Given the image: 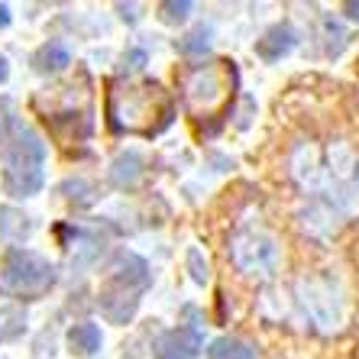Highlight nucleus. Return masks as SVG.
Segmentation results:
<instances>
[{
    "label": "nucleus",
    "instance_id": "obj_1",
    "mask_svg": "<svg viewBox=\"0 0 359 359\" xmlns=\"http://www.w3.org/2000/svg\"><path fill=\"white\" fill-rule=\"evenodd\" d=\"M107 114L114 130L126 133H159L172 120V104L156 81L114 84L107 97Z\"/></svg>",
    "mask_w": 359,
    "mask_h": 359
},
{
    "label": "nucleus",
    "instance_id": "obj_2",
    "mask_svg": "<svg viewBox=\"0 0 359 359\" xmlns=\"http://www.w3.org/2000/svg\"><path fill=\"white\" fill-rule=\"evenodd\" d=\"M149 285V269L140 256L133 252H120L117 266L110 269L107 285L100 288V311L107 314L114 324H126L133 318L136 304H140V292Z\"/></svg>",
    "mask_w": 359,
    "mask_h": 359
},
{
    "label": "nucleus",
    "instance_id": "obj_3",
    "mask_svg": "<svg viewBox=\"0 0 359 359\" xmlns=\"http://www.w3.org/2000/svg\"><path fill=\"white\" fill-rule=\"evenodd\" d=\"M46 142L33 130H20L17 140L4 149V188L13 198H29L42 188Z\"/></svg>",
    "mask_w": 359,
    "mask_h": 359
},
{
    "label": "nucleus",
    "instance_id": "obj_4",
    "mask_svg": "<svg viewBox=\"0 0 359 359\" xmlns=\"http://www.w3.org/2000/svg\"><path fill=\"white\" fill-rule=\"evenodd\" d=\"M230 88H233V68L226 62H210L198 65L184 75V100L194 117H214L230 104Z\"/></svg>",
    "mask_w": 359,
    "mask_h": 359
},
{
    "label": "nucleus",
    "instance_id": "obj_5",
    "mask_svg": "<svg viewBox=\"0 0 359 359\" xmlns=\"http://www.w3.org/2000/svg\"><path fill=\"white\" fill-rule=\"evenodd\" d=\"M55 285V269L29 250H10L0 262V288L20 298H39Z\"/></svg>",
    "mask_w": 359,
    "mask_h": 359
},
{
    "label": "nucleus",
    "instance_id": "obj_6",
    "mask_svg": "<svg viewBox=\"0 0 359 359\" xmlns=\"http://www.w3.org/2000/svg\"><path fill=\"white\" fill-rule=\"evenodd\" d=\"M230 259L246 276H272L278 266V246L266 233H240L230 246Z\"/></svg>",
    "mask_w": 359,
    "mask_h": 359
},
{
    "label": "nucleus",
    "instance_id": "obj_7",
    "mask_svg": "<svg viewBox=\"0 0 359 359\" xmlns=\"http://www.w3.org/2000/svg\"><path fill=\"white\" fill-rule=\"evenodd\" d=\"M201 350V334L191 327H175L156 340V359H194Z\"/></svg>",
    "mask_w": 359,
    "mask_h": 359
},
{
    "label": "nucleus",
    "instance_id": "obj_8",
    "mask_svg": "<svg viewBox=\"0 0 359 359\" xmlns=\"http://www.w3.org/2000/svg\"><path fill=\"white\" fill-rule=\"evenodd\" d=\"M294 49V33L292 26H276V29H269L259 42H256V52H259L266 62H278L285 52Z\"/></svg>",
    "mask_w": 359,
    "mask_h": 359
},
{
    "label": "nucleus",
    "instance_id": "obj_9",
    "mask_svg": "<svg viewBox=\"0 0 359 359\" xmlns=\"http://www.w3.org/2000/svg\"><path fill=\"white\" fill-rule=\"evenodd\" d=\"M142 175V156L140 152H123L114 159V168H110V182L117 188H133Z\"/></svg>",
    "mask_w": 359,
    "mask_h": 359
},
{
    "label": "nucleus",
    "instance_id": "obj_10",
    "mask_svg": "<svg viewBox=\"0 0 359 359\" xmlns=\"http://www.w3.org/2000/svg\"><path fill=\"white\" fill-rule=\"evenodd\" d=\"M68 346L78 356H94L100 350V330L94 324H75L68 330Z\"/></svg>",
    "mask_w": 359,
    "mask_h": 359
},
{
    "label": "nucleus",
    "instance_id": "obj_11",
    "mask_svg": "<svg viewBox=\"0 0 359 359\" xmlns=\"http://www.w3.org/2000/svg\"><path fill=\"white\" fill-rule=\"evenodd\" d=\"M36 68L39 72H62V68L72 62V52L62 46V42H46L39 52H36Z\"/></svg>",
    "mask_w": 359,
    "mask_h": 359
},
{
    "label": "nucleus",
    "instance_id": "obj_12",
    "mask_svg": "<svg viewBox=\"0 0 359 359\" xmlns=\"http://www.w3.org/2000/svg\"><path fill=\"white\" fill-rule=\"evenodd\" d=\"M208 359H256V356H252L250 346L243 340H236V337H220V340L210 343Z\"/></svg>",
    "mask_w": 359,
    "mask_h": 359
},
{
    "label": "nucleus",
    "instance_id": "obj_13",
    "mask_svg": "<svg viewBox=\"0 0 359 359\" xmlns=\"http://www.w3.org/2000/svg\"><path fill=\"white\" fill-rule=\"evenodd\" d=\"M17 334H23V311L13 304H4L0 308V343L13 340Z\"/></svg>",
    "mask_w": 359,
    "mask_h": 359
},
{
    "label": "nucleus",
    "instance_id": "obj_14",
    "mask_svg": "<svg viewBox=\"0 0 359 359\" xmlns=\"http://www.w3.org/2000/svg\"><path fill=\"white\" fill-rule=\"evenodd\" d=\"M208 29L201 26V29H194V33H188L182 42H178V52H184V55H201V52L208 49Z\"/></svg>",
    "mask_w": 359,
    "mask_h": 359
},
{
    "label": "nucleus",
    "instance_id": "obj_15",
    "mask_svg": "<svg viewBox=\"0 0 359 359\" xmlns=\"http://www.w3.org/2000/svg\"><path fill=\"white\" fill-rule=\"evenodd\" d=\"M159 10H162V20H165V23H182V20L191 13V4H188V0H168Z\"/></svg>",
    "mask_w": 359,
    "mask_h": 359
},
{
    "label": "nucleus",
    "instance_id": "obj_16",
    "mask_svg": "<svg viewBox=\"0 0 359 359\" xmlns=\"http://www.w3.org/2000/svg\"><path fill=\"white\" fill-rule=\"evenodd\" d=\"M188 266H191V276H194V282H208V262H201V252L198 250H191L188 252Z\"/></svg>",
    "mask_w": 359,
    "mask_h": 359
},
{
    "label": "nucleus",
    "instance_id": "obj_17",
    "mask_svg": "<svg viewBox=\"0 0 359 359\" xmlns=\"http://www.w3.org/2000/svg\"><path fill=\"white\" fill-rule=\"evenodd\" d=\"M10 126H13V107H10V100H0V142L10 133Z\"/></svg>",
    "mask_w": 359,
    "mask_h": 359
},
{
    "label": "nucleus",
    "instance_id": "obj_18",
    "mask_svg": "<svg viewBox=\"0 0 359 359\" xmlns=\"http://www.w3.org/2000/svg\"><path fill=\"white\" fill-rule=\"evenodd\" d=\"M123 65H126V68H142V65H146V52L133 49V52H130V55L123 59Z\"/></svg>",
    "mask_w": 359,
    "mask_h": 359
},
{
    "label": "nucleus",
    "instance_id": "obj_19",
    "mask_svg": "<svg viewBox=\"0 0 359 359\" xmlns=\"http://www.w3.org/2000/svg\"><path fill=\"white\" fill-rule=\"evenodd\" d=\"M7 23H10V7L7 4H0V29H4Z\"/></svg>",
    "mask_w": 359,
    "mask_h": 359
},
{
    "label": "nucleus",
    "instance_id": "obj_20",
    "mask_svg": "<svg viewBox=\"0 0 359 359\" xmlns=\"http://www.w3.org/2000/svg\"><path fill=\"white\" fill-rule=\"evenodd\" d=\"M346 13H350L353 20H359V4H346Z\"/></svg>",
    "mask_w": 359,
    "mask_h": 359
},
{
    "label": "nucleus",
    "instance_id": "obj_21",
    "mask_svg": "<svg viewBox=\"0 0 359 359\" xmlns=\"http://www.w3.org/2000/svg\"><path fill=\"white\" fill-rule=\"evenodd\" d=\"M7 72H10V68H7V59H4V55H0V81H4V78H7Z\"/></svg>",
    "mask_w": 359,
    "mask_h": 359
}]
</instances>
